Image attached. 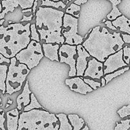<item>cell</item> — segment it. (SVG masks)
Here are the masks:
<instances>
[{"instance_id": "cell-1", "label": "cell", "mask_w": 130, "mask_h": 130, "mask_svg": "<svg viewBox=\"0 0 130 130\" xmlns=\"http://www.w3.org/2000/svg\"><path fill=\"white\" fill-rule=\"evenodd\" d=\"M82 45L89 54L104 62L110 55L122 49L124 43L121 33H110L105 27H94Z\"/></svg>"}, {"instance_id": "cell-2", "label": "cell", "mask_w": 130, "mask_h": 130, "mask_svg": "<svg viewBox=\"0 0 130 130\" xmlns=\"http://www.w3.org/2000/svg\"><path fill=\"white\" fill-rule=\"evenodd\" d=\"M64 12L48 6H39L35 13L36 27L43 43H64L62 34Z\"/></svg>"}, {"instance_id": "cell-3", "label": "cell", "mask_w": 130, "mask_h": 130, "mask_svg": "<svg viewBox=\"0 0 130 130\" xmlns=\"http://www.w3.org/2000/svg\"><path fill=\"white\" fill-rule=\"evenodd\" d=\"M30 23L0 25V53L8 58L15 57L30 41Z\"/></svg>"}, {"instance_id": "cell-4", "label": "cell", "mask_w": 130, "mask_h": 130, "mask_svg": "<svg viewBox=\"0 0 130 130\" xmlns=\"http://www.w3.org/2000/svg\"><path fill=\"white\" fill-rule=\"evenodd\" d=\"M60 123L54 114L45 109H34L19 116L17 130H58Z\"/></svg>"}, {"instance_id": "cell-5", "label": "cell", "mask_w": 130, "mask_h": 130, "mask_svg": "<svg viewBox=\"0 0 130 130\" xmlns=\"http://www.w3.org/2000/svg\"><path fill=\"white\" fill-rule=\"evenodd\" d=\"M29 72L30 69L25 64L22 63L17 64L15 57L10 58L5 81L6 91L5 95H11L20 91Z\"/></svg>"}, {"instance_id": "cell-6", "label": "cell", "mask_w": 130, "mask_h": 130, "mask_svg": "<svg viewBox=\"0 0 130 130\" xmlns=\"http://www.w3.org/2000/svg\"><path fill=\"white\" fill-rule=\"evenodd\" d=\"M43 57L41 44L34 40H30L26 48L20 50L15 55L17 60L26 65L30 70L38 66Z\"/></svg>"}, {"instance_id": "cell-7", "label": "cell", "mask_w": 130, "mask_h": 130, "mask_svg": "<svg viewBox=\"0 0 130 130\" xmlns=\"http://www.w3.org/2000/svg\"><path fill=\"white\" fill-rule=\"evenodd\" d=\"M78 18L68 13L63 17L62 34L65 38L64 43L71 45H78L83 42V37L78 34Z\"/></svg>"}, {"instance_id": "cell-8", "label": "cell", "mask_w": 130, "mask_h": 130, "mask_svg": "<svg viewBox=\"0 0 130 130\" xmlns=\"http://www.w3.org/2000/svg\"><path fill=\"white\" fill-rule=\"evenodd\" d=\"M58 57L60 63H66L70 67L68 76L74 77L76 76V61L77 58L76 45L62 44L58 50Z\"/></svg>"}, {"instance_id": "cell-9", "label": "cell", "mask_w": 130, "mask_h": 130, "mask_svg": "<svg viewBox=\"0 0 130 130\" xmlns=\"http://www.w3.org/2000/svg\"><path fill=\"white\" fill-rule=\"evenodd\" d=\"M123 48L113 54L110 55L104 61V75L111 73L119 69L126 67L128 66L123 58Z\"/></svg>"}, {"instance_id": "cell-10", "label": "cell", "mask_w": 130, "mask_h": 130, "mask_svg": "<svg viewBox=\"0 0 130 130\" xmlns=\"http://www.w3.org/2000/svg\"><path fill=\"white\" fill-rule=\"evenodd\" d=\"M34 0H1L3 10L0 12V20L4 19L8 13H12L15 8L20 7L22 10L32 8Z\"/></svg>"}, {"instance_id": "cell-11", "label": "cell", "mask_w": 130, "mask_h": 130, "mask_svg": "<svg viewBox=\"0 0 130 130\" xmlns=\"http://www.w3.org/2000/svg\"><path fill=\"white\" fill-rule=\"evenodd\" d=\"M104 64L96 58H93L88 62L87 67L84 72V77L100 79L104 76Z\"/></svg>"}, {"instance_id": "cell-12", "label": "cell", "mask_w": 130, "mask_h": 130, "mask_svg": "<svg viewBox=\"0 0 130 130\" xmlns=\"http://www.w3.org/2000/svg\"><path fill=\"white\" fill-rule=\"evenodd\" d=\"M77 50V58L76 61V76H83L84 72L87 67V58L91 57L88 52L86 50L82 44H78L76 46Z\"/></svg>"}, {"instance_id": "cell-13", "label": "cell", "mask_w": 130, "mask_h": 130, "mask_svg": "<svg viewBox=\"0 0 130 130\" xmlns=\"http://www.w3.org/2000/svg\"><path fill=\"white\" fill-rule=\"evenodd\" d=\"M65 84L69 87L71 91L82 95H86L88 93L91 92L93 90L84 81L83 79L81 77V76H74L72 77V78L67 79L65 81Z\"/></svg>"}, {"instance_id": "cell-14", "label": "cell", "mask_w": 130, "mask_h": 130, "mask_svg": "<svg viewBox=\"0 0 130 130\" xmlns=\"http://www.w3.org/2000/svg\"><path fill=\"white\" fill-rule=\"evenodd\" d=\"M10 62V58H6L0 53V93H1L2 95H5L6 91L5 81Z\"/></svg>"}, {"instance_id": "cell-15", "label": "cell", "mask_w": 130, "mask_h": 130, "mask_svg": "<svg viewBox=\"0 0 130 130\" xmlns=\"http://www.w3.org/2000/svg\"><path fill=\"white\" fill-rule=\"evenodd\" d=\"M60 48V44L56 43H43L42 48L44 53V56L46 58H49L52 61H57L59 62V57H58V50Z\"/></svg>"}, {"instance_id": "cell-16", "label": "cell", "mask_w": 130, "mask_h": 130, "mask_svg": "<svg viewBox=\"0 0 130 130\" xmlns=\"http://www.w3.org/2000/svg\"><path fill=\"white\" fill-rule=\"evenodd\" d=\"M19 111L16 108L6 112V129L8 130H17L19 119Z\"/></svg>"}, {"instance_id": "cell-17", "label": "cell", "mask_w": 130, "mask_h": 130, "mask_svg": "<svg viewBox=\"0 0 130 130\" xmlns=\"http://www.w3.org/2000/svg\"><path fill=\"white\" fill-rule=\"evenodd\" d=\"M30 94H31V91L29 89V82H28V81H26L22 92L17 98V108L19 110H22V105L25 107L30 103Z\"/></svg>"}, {"instance_id": "cell-18", "label": "cell", "mask_w": 130, "mask_h": 130, "mask_svg": "<svg viewBox=\"0 0 130 130\" xmlns=\"http://www.w3.org/2000/svg\"><path fill=\"white\" fill-rule=\"evenodd\" d=\"M112 24L116 28H119V30L123 32L130 34V19L121 15L115 20H112Z\"/></svg>"}, {"instance_id": "cell-19", "label": "cell", "mask_w": 130, "mask_h": 130, "mask_svg": "<svg viewBox=\"0 0 130 130\" xmlns=\"http://www.w3.org/2000/svg\"><path fill=\"white\" fill-rule=\"evenodd\" d=\"M67 118L74 130L81 129L85 124V120L77 114H69Z\"/></svg>"}, {"instance_id": "cell-20", "label": "cell", "mask_w": 130, "mask_h": 130, "mask_svg": "<svg viewBox=\"0 0 130 130\" xmlns=\"http://www.w3.org/2000/svg\"><path fill=\"white\" fill-rule=\"evenodd\" d=\"M56 117L58 118L60 123L59 129L60 130H72V126L69 121L67 116L66 114L60 113V114H56Z\"/></svg>"}, {"instance_id": "cell-21", "label": "cell", "mask_w": 130, "mask_h": 130, "mask_svg": "<svg viewBox=\"0 0 130 130\" xmlns=\"http://www.w3.org/2000/svg\"><path fill=\"white\" fill-rule=\"evenodd\" d=\"M41 6H48V7H53L55 8H66L67 4L65 1L62 0L58 1H55L53 0H41Z\"/></svg>"}, {"instance_id": "cell-22", "label": "cell", "mask_w": 130, "mask_h": 130, "mask_svg": "<svg viewBox=\"0 0 130 130\" xmlns=\"http://www.w3.org/2000/svg\"><path fill=\"white\" fill-rule=\"evenodd\" d=\"M34 109H44L41 105H40L39 102H38V100H37L36 97L35 96L34 94L32 93L30 94V103L28 104L27 105L24 107V111H29V110H32Z\"/></svg>"}, {"instance_id": "cell-23", "label": "cell", "mask_w": 130, "mask_h": 130, "mask_svg": "<svg viewBox=\"0 0 130 130\" xmlns=\"http://www.w3.org/2000/svg\"><path fill=\"white\" fill-rule=\"evenodd\" d=\"M129 69V67H125L124 68L121 69L119 70H117V71H114L113 72H111V73L109 74H105V76H104V79H105V83L106 85L107 83H109L112 79H113L115 77H118V76H120V75L123 74V73L126 72V71H128Z\"/></svg>"}, {"instance_id": "cell-24", "label": "cell", "mask_w": 130, "mask_h": 130, "mask_svg": "<svg viewBox=\"0 0 130 130\" xmlns=\"http://www.w3.org/2000/svg\"><path fill=\"white\" fill-rule=\"evenodd\" d=\"M80 10H81V6L80 5L75 4L74 3H71V5L66 10V13L70 14L72 16L76 18H79L80 14Z\"/></svg>"}, {"instance_id": "cell-25", "label": "cell", "mask_w": 130, "mask_h": 130, "mask_svg": "<svg viewBox=\"0 0 130 130\" xmlns=\"http://www.w3.org/2000/svg\"><path fill=\"white\" fill-rule=\"evenodd\" d=\"M30 40H34L37 42H40V38H39V34L37 30L35 24H32L30 25Z\"/></svg>"}, {"instance_id": "cell-26", "label": "cell", "mask_w": 130, "mask_h": 130, "mask_svg": "<svg viewBox=\"0 0 130 130\" xmlns=\"http://www.w3.org/2000/svg\"><path fill=\"white\" fill-rule=\"evenodd\" d=\"M130 128V117L129 119L126 120H121V123H116L115 130H128Z\"/></svg>"}, {"instance_id": "cell-27", "label": "cell", "mask_w": 130, "mask_h": 130, "mask_svg": "<svg viewBox=\"0 0 130 130\" xmlns=\"http://www.w3.org/2000/svg\"><path fill=\"white\" fill-rule=\"evenodd\" d=\"M121 15L122 13L118 8L117 6H112V10L107 15V18L109 19V20H114Z\"/></svg>"}, {"instance_id": "cell-28", "label": "cell", "mask_w": 130, "mask_h": 130, "mask_svg": "<svg viewBox=\"0 0 130 130\" xmlns=\"http://www.w3.org/2000/svg\"><path fill=\"white\" fill-rule=\"evenodd\" d=\"M118 114H119L121 118H124L130 115V105L127 106H123L121 109L118 110Z\"/></svg>"}, {"instance_id": "cell-29", "label": "cell", "mask_w": 130, "mask_h": 130, "mask_svg": "<svg viewBox=\"0 0 130 130\" xmlns=\"http://www.w3.org/2000/svg\"><path fill=\"white\" fill-rule=\"evenodd\" d=\"M84 81L86 83V84L89 85L93 90H96L98 88L101 87V83L97 81H95L93 79H90L89 78H85L83 79Z\"/></svg>"}, {"instance_id": "cell-30", "label": "cell", "mask_w": 130, "mask_h": 130, "mask_svg": "<svg viewBox=\"0 0 130 130\" xmlns=\"http://www.w3.org/2000/svg\"><path fill=\"white\" fill-rule=\"evenodd\" d=\"M123 58L124 62L127 63V64H129L130 63V48L128 47V46H126L123 48Z\"/></svg>"}, {"instance_id": "cell-31", "label": "cell", "mask_w": 130, "mask_h": 130, "mask_svg": "<svg viewBox=\"0 0 130 130\" xmlns=\"http://www.w3.org/2000/svg\"><path fill=\"white\" fill-rule=\"evenodd\" d=\"M5 121H6V118H5V111L3 109L0 108V129H6V128L5 127Z\"/></svg>"}, {"instance_id": "cell-32", "label": "cell", "mask_w": 130, "mask_h": 130, "mask_svg": "<svg viewBox=\"0 0 130 130\" xmlns=\"http://www.w3.org/2000/svg\"><path fill=\"white\" fill-rule=\"evenodd\" d=\"M123 41L124 43H128L130 44V34H121Z\"/></svg>"}, {"instance_id": "cell-33", "label": "cell", "mask_w": 130, "mask_h": 130, "mask_svg": "<svg viewBox=\"0 0 130 130\" xmlns=\"http://www.w3.org/2000/svg\"><path fill=\"white\" fill-rule=\"evenodd\" d=\"M105 24L106 25V26L108 28L112 29V30H117V28L115 26H114V25H113V24H112L111 20H107V21H105Z\"/></svg>"}, {"instance_id": "cell-34", "label": "cell", "mask_w": 130, "mask_h": 130, "mask_svg": "<svg viewBox=\"0 0 130 130\" xmlns=\"http://www.w3.org/2000/svg\"><path fill=\"white\" fill-rule=\"evenodd\" d=\"M33 17V15H30L29 16H25V15H24L23 17V19H22L21 22H24V21H30L32 20Z\"/></svg>"}, {"instance_id": "cell-35", "label": "cell", "mask_w": 130, "mask_h": 130, "mask_svg": "<svg viewBox=\"0 0 130 130\" xmlns=\"http://www.w3.org/2000/svg\"><path fill=\"white\" fill-rule=\"evenodd\" d=\"M38 0H34V3H33V6L32 7V13H33V15H35V13L36 11V7H37V5H38Z\"/></svg>"}, {"instance_id": "cell-36", "label": "cell", "mask_w": 130, "mask_h": 130, "mask_svg": "<svg viewBox=\"0 0 130 130\" xmlns=\"http://www.w3.org/2000/svg\"><path fill=\"white\" fill-rule=\"evenodd\" d=\"M107 1H110L112 6H118L119 3H121L122 0H107Z\"/></svg>"}, {"instance_id": "cell-37", "label": "cell", "mask_w": 130, "mask_h": 130, "mask_svg": "<svg viewBox=\"0 0 130 130\" xmlns=\"http://www.w3.org/2000/svg\"><path fill=\"white\" fill-rule=\"evenodd\" d=\"M87 1L88 0H75V1H74V3L78 5H83V4L86 3L87 2Z\"/></svg>"}, {"instance_id": "cell-38", "label": "cell", "mask_w": 130, "mask_h": 130, "mask_svg": "<svg viewBox=\"0 0 130 130\" xmlns=\"http://www.w3.org/2000/svg\"><path fill=\"white\" fill-rule=\"evenodd\" d=\"M100 79H101V86H104L106 85V83H105V79L103 77H102Z\"/></svg>"}, {"instance_id": "cell-39", "label": "cell", "mask_w": 130, "mask_h": 130, "mask_svg": "<svg viewBox=\"0 0 130 130\" xmlns=\"http://www.w3.org/2000/svg\"><path fill=\"white\" fill-rule=\"evenodd\" d=\"M31 11H32V8H27V9H24L22 10V13H27V12H30Z\"/></svg>"}, {"instance_id": "cell-40", "label": "cell", "mask_w": 130, "mask_h": 130, "mask_svg": "<svg viewBox=\"0 0 130 130\" xmlns=\"http://www.w3.org/2000/svg\"><path fill=\"white\" fill-rule=\"evenodd\" d=\"M84 126H85V127H84V128H83H83H82V129H83V130H85V129H89V128H88V127L87 126V124H85V125H84Z\"/></svg>"}, {"instance_id": "cell-41", "label": "cell", "mask_w": 130, "mask_h": 130, "mask_svg": "<svg viewBox=\"0 0 130 130\" xmlns=\"http://www.w3.org/2000/svg\"><path fill=\"white\" fill-rule=\"evenodd\" d=\"M12 103H13V102L11 101V100H10V99H8V101L7 104H9V105H11V104H12Z\"/></svg>"}, {"instance_id": "cell-42", "label": "cell", "mask_w": 130, "mask_h": 130, "mask_svg": "<svg viewBox=\"0 0 130 130\" xmlns=\"http://www.w3.org/2000/svg\"><path fill=\"white\" fill-rule=\"evenodd\" d=\"M1 0H0V12L2 11L3 10V8H2V5H1Z\"/></svg>"}, {"instance_id": "cell-43", "label": "cell", "mask_w": 130, "mask_h": 130, "mask_svg": "<svg viewBox=\"0 0 130 130\" xmlns=\"http://www.w3.org/2000/svg\"><path fill=\"white\" fill-rule=\"evenodd\" d=\"M1 103H2V99L0 97V104H1Z\"/></svg>"}, {"instance_id": "cell-44", "label": "cell", "mask_w": 130, "mask_h": 130, "mask_svg": "<svg viewBox=\"0 0 130 130\" xmlns=\"http://www.w3.org/2000/svg\"><path fill=\"white\" fill-rule=\"evenodd\" d=\"M53 1H61V0H53Z\"/></svg>"}, {"instance_id": "cell-45", "label": "cell", "mask_w": 130, "mask_h": 130, "mask_svg": "<svg viewBox=\"0 0 130 130\" xmlns=\"http://www.w3.org/2000/svg\"><path fill=\"white\" fill-rule=\"evenodd\" d=\"M68 1H71V0H68Z\"/></svg>"}]
</instances>
